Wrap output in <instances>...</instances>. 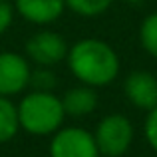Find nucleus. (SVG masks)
<instances>
[{"label":"nucleus","mask_w":157,"mask_h":157,"mask_svg":"<svg viewBox=\"0 0 157 157\" xmlns=\"http://www.w3.org/2000/svg\"><path fill=\"white\" fill-rule=\"evenodd\" d=\"M70 72L86 86H107L119 74V58L115 50L104 40L84 38L68 50Z\"/></svg>","instance_id":"1"},{"label":"nucleus","mask_w":157,"mask_h":157,"mask_svg":"<svg viewBox=\"0 0 157 157\" xmlns=\"http://www.w3.org/2000/svg\"><path fill=\"white\" fill-rule=\"evenodd\" d=\"M66 117L64 105L58 96L52 92H38L22 98L18 105V121L20 127L32 135H48L60 129Z\"/></svg>","instance_id":"2"},{"label":"nucleus","mask_w":157,"mask_h":157,"mask_svg":"<svg viewBox=\"0 0 157 157\" xmlns=\"http://www.w3.org/2000/svg\"><path fill=\"white\" fill-rule=\"evenodd\" d=\"M94 137L100 155L121 157L133 141V125L125 115L111 113L100 121Z\"/></svg>","instance_id":"3"},{"label":"nucleus","mask_w":157,"mask_h":157,"mask_svg":"<svg viewBox=\"0 0 157 157\" xmlns=\"http://www.w3.org/2000/svg\"><path fill=\"white\" fill-rule=\"evenodd\" d=\"M50 157H100L96 137L82 127H64L54 131Z\"/></svg>","instance_id":"4"},{"label":"nucleus","mask_w":157,"mask_h":157,"mask_svg":"<svg viewBox=\"0 0 157 157\" xmlns=\"http://www.w3.org/2000/svg\"><path fill=\"white\" fill-rule=\"evenodd\" d=\"M30 66L26 58L14 52H0V96H16L30 84Z\"/></svg>","instance_id":"5"},{"label":"nucleus","mask_w":157,"mask_h":157,"mask_svg":"<svg viewBox=\"0 0 157 157\" xmlns=\"http://www.w3.org/2000/svg\"><path fill=\"white\" fill-rule=\"evenodd\" d=\"M26 56L38 66H56L68 56V44L56 32H38L26 42Z\"/></svg>","instance_id":"6"},{"label":"nucleus","mask_w":157,"mask_h":157,"mask_svg":"<svg viewBox=\"0 0 157 157\" xmlns=\"http://www.w3.org/2000/svg\"><path fill=\"white\" fill-rule=\"evenodd\" d=\"M125 96L135 107L149 111L157 105V80L153 74L135 70L125 80Z\"/></svg>","instance_id":"7"},{"label":"nucleus","mask_w":157,"mask_h":157,"mask_svg":"<svg viewBox=\"0 0 157 157\" xmlns=\"http://www.w3.org/2000/svg\"><path fill=\"white\" fill-rule=\"evenodd\" d=\"M64 0H16V10L34 24H50L64 12Z\"/></svg>","instance_id":"8"},{"label":"nucleus","mask_w":157,"mask_h":157,"mask_svg":"<svg viewBox=\"0 0 157 157\" xmlns=\"http://www.w3.org/2000/svg\"><path fill=\"white\" fill-rule=\"evenodd\" d=\"M62 105H64L66 115H74V117H84V115L92 113L98 107V94L94 92L92 86H80V88H72L64 94L62 98Z\"/></svg>","instance_id":"9"},{"label":"nucleus","mask_w":157,"mask_h":157,"mask_svg":"<svg viewBox=\"0 0 157 157\" xmlns=\"http://www.w3.org/2000/svg\"><path fill=\"white\" fill-rule=\"evenodd\" d=\"M18 107L6 96H0V143H6L18 133Z\"/></svg>","instance_id":"10"},{"label":"nucleus","mask_w":157,"mask_h":157,"mask_svg":"<svg viewBox=\"0 0 157 157\" xmlns=\"http://www.w3.org/2000/svg\"><path fill=\"white\" fill-rule=\"evenodd\" d=\"M139 40H141L143 50L157 60V12L149 14L141 22V28H139Z\"/></svg>","instance_id":"11"},{"label":"nucleus","mask_w":157,"mask_h":157,"mask_svg":"<svg viewBox=\"0 0 157 157\" xmlns=\"http://www.w3.org/2000/svg\"><path fill=\"white\" fill-rule=\"evenodd\" d=\"M64 2L80 16H100L109 8L113 0H64Z\"/></svg>","instance_id":"12"},{"label":"nucleus","mask_w":157,"mask_h":157,"mask_svg":"<svg viewBox=\"0 0 157 157\" xmlns=\"http://www.w3.org/2000/svg\"><path fill=\"white\" fill-rule=\"evenodd\" d=\"M30 84L38 92H52V88L56 86V76L48 70V66H42L36 72H30Z\"/></svg>","instance_id":"13"},{"label":"nucleus","mask_w":157,"mask_h":157,"mask_svg":"<svg viewBox=\"0 0 157 157\" xmlns=\"http://www.w3.org/2000/svg\"><path fill=\"white\" fill-rule=\"evenodd\" d=\"M145 139L157 151V105L149 109V115L145 119Z\"/></svg>","instance_id":"14"},{"label":"nucleus","mask_w":157,"mask_h":157,"mask_svg":"<svg viewBox=\"0 0 157 157\" xmlns=\"http://www.w3.org/2000/svg\"><path fill=\"white\" fill-rule=\"evenodd\" d=\"M12 24V6L6 2V0H0V34L10 28Z\"/></svg>","instance_id":"15"}]
</instances>
